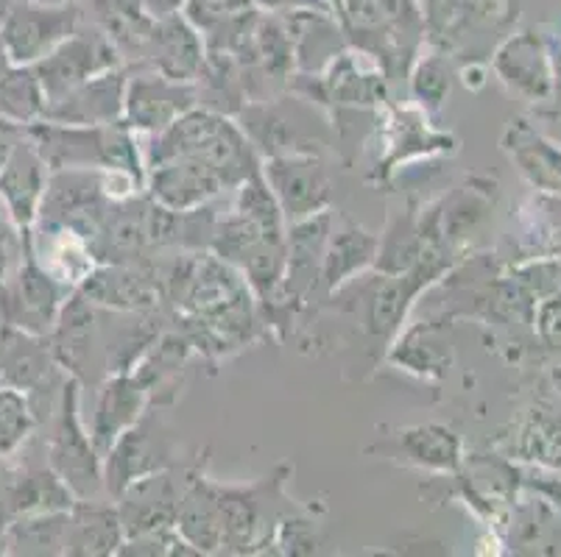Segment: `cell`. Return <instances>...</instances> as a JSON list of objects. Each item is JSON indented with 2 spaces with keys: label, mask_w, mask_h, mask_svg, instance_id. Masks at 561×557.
Returning a JSON list of instances; mask_svg holds the SVG:
<instances>
[{
  "label": "cell",
  "mask_w": 561,
  "mask_h": 557,
  "mask_svg": "<svg viewBox=\"0 0 561 557\" xmlns=\"http://www.w3.org/2000/svg\"><path fill=\"white\" fill-rule=\"evenodd\" d=\"M25 137L37 148L48 171H124L146 184V165L137 151V137L126 123L112 126H68L37 120L25 126Z\"/></svg>",
  "instance_id": "1"
},
{
  "label": "cell",
  "mask_w": 561,
  "mask_h": 557,
  "mask_svg": "<svg viewBox=\"0 0 561 557\" xmlns=\"http://www.w3.org/2000/svg\"><path fill=\"white\" fill-rule=\"evenodd\" d=\"M79 380L68 376L54 413V436L48 441V466L65 479L76 499H95L104 490V460L79 413Z\"/></svg>",
  "instance_id": "2"
},
{
  "label": "cell",
  "mask_w": 561,
  "mask_h": 557,
  "mask_svg": "<svg viewBox=\"0 0 561 557\" xmlns=\"http://www.w3.org/2000/svg\"><path fill=\"white\" fill-rule=\"evenodd\" d=\"M70 293L25 248L23 259L0 279V326L48 337Z\"/></svg>",
  "instance_id": "3"
},
{
  "label": "cell",
  "mask_w": 561,
  "mask_h": 557,
  "mask_svg": "<svg viewBox=\"0 0 561 557\" xmlns=\"http://www.w3.org/2000/svg\"><path fill=\"white\" fill-rule=\"evenodd\" d=\"M283 499L279 474L260 479L249 488L218 485V508H221L224 527L221 552L247 555L254 546L272 544L277 524L290 513V508H279Z\"/></svg>",
  "instance_id": "4"
},
{
  "label": "cell",
  "mask_w": 561,
  "mask_h": 557,
  "mask_svg": "<svg viewBox=\"0 0 561 557\" xmlns=\"http://www.w3.org/2000/svg\"><path fill=\"white\" fill-rule=\"evenodd\" d=\"M121 54L99 28H79L65 43L56 45L48 56L32 65L45 95V109L68 98L93 76L121 68Z\"/></svg>",
  "instance_id": "5"
},
{
  "label": "cell",
  "mask_w": 561,
  "mask_h": 557,
  "mask_svg": "<svg viewBox=\"0 0 561 557\" xmlns=\"http://www.w3.org/2000/svg\"><path fill=\"white\" fill-rule=\"evenodd\" d=\"M112 204L115 201L106 196L104 187V171H50L37 221L73 229L93 245Z\"/></svg>",
  "instance_id": "6"
},
{
  "label": "cell",
  "mask_w": 561,
  "mask_h": 557,
  "mask_svg": "<svg viewBox=\"0 0 561 557\" xmlns=\"http://www.w3.org/2000/svg\"><path fill=\"white\" fill-rule=\"evenodd\" d=\"M196 474L198 468H187L176 463V466L160 468V472H151L126 485L115 497V508L126 538L151 533V530L176 527L182 497H185L187 485Z\"/></svg>",
  "instance_id": "7"
},
{
  "label": "cell",
  "mask_w": 561,
  "mask_h": 557,
  "mask_svg": "<svg viewBox=\"0 0 561 557\" xmlns=\"http://www.w3.org/2000/svg\"><path fill=\"white\" fill-rule=\"evenodd\" d=\"M79 28L81 12L73 3L39 7V3L18 0L0 20V43L9 50L14 65L32 68Z\"/></svg>",
  "instance_id": "8"
},
{
  "label": "cell",
  "mask_w": 561,
  "mask_h": 557,
  "mask_svg": "<svg viewBox=\"0 0 561 557\" xmlns=\"http://www.w3.org/2000/svg\"><path fill=\"white\" fill-rule=\"evenodd\" d=\"M176 466V449L154 416L142 413L104 454V490L117 497L126 485L160 468Z\"/></svg>",
  "instance_id": "9"
},
{
  "label": "cell",
  "mask_w": 561,
  "mask_h": 557,
  "mask_svg": "<svg viewBox=\"0 0 561 557\" xmlns=\"http://www.w3.org/2000/svg\"><path fill=\"white\" fill-rule=\"evenodd\" d=\"M260 176L277 198L279 209L290 223L324 212L330 204L328 173L310 153H283L268 156Z\"/></svg>",
  "instance_id": "10"
},
{
  "label": "cell",
  "mask_w": 561,
  "mask_h": 557,
  "mask_svg": "<svg viewBox=\"0 0 561 557\" xmlns=\"http://www.w3.org/2000/svg\"><path fill=\"white\" fill-rule=\"evenodd\" d=\"M146 187H149V196L162 207L173 209V212H191V209L210 204L224 190H232V187L238 190L241 184L210 162L196 160V156H180V160L149 167Z\"/></svg>",
  "instance_id": "11"
},
{
  "label": "cell",
  "mask_w": 561,
  "mask_h": 557,
  "mask_svg": "<svg viewBox=\"0 0 561 557\" xmlns=\"http://www.w3.org/2000/svg\"><path fill=\"white\" fill-rule=\"evenodd\" d=\"M198 101V92L185 81L165 79L157 70L146 68V73H137L126 79L124 98V123L131 131H157L168 129L176 117L191 112Z\"/></svg>",
  "instance_id": "12"
},
{
  "label": "cell",
  "mask_w": 561,
  "mask_h": 557,
  "mask_svg": "<svg viewBox=\"0 0 561 557\" xmlns=\"http://www.w3.org/2000/svg\"><path fill=\"white\" fill-rule=\"evenodd\" d=\"M76 290L95 306H110L115 313H151L165 293L160 276L142 263L95 265Z\"/></svg>",
  "instance_id": "13"
},
{
  "label": "cell",
  "mask_w": 561,
  "mask_h": 557,
  "mask_svg": "<svg viewBox=\"0 0 561 557\" xmlns=\"http://www.w3.org/2000/svg\"><path fill=\"white\" fill-rule=\"evenodd\" d=\"M204 59H207V50H204L202 34L193 28L185 14L176 12L154 20L149 43L142 48L140 65L157 70L165 79L196 84Z\"/></svg>",
  "instance_id": "14"
},
{
  "label": "cell",
  "mask_w": 561,
  "mask_h": 557,
  "mask_svg": "<svg viewBox=\"0 0 561 557\" xmlns=\"http://www.w3.org/2000/svg\"><path fill=\"white\" fill-rule=\"evenodd\" d=\"M48 176V165L37 148L28 142V137L0 165V209L7 212L14 227L32 229L37 223Z\"/></svg>",
  "instance_id": "15"
},
{
  "label": "cell",
  "mask_w": 561,
  "mask_h": 557,
  "mask_svg": "<svg viewBox=\"0 0 561 557\" xmlns=\"http://www.w3.org/2000/svg\"><path fill=\"white\" fill-rule=\"evenodd\" d=\"M25 248L56 282H62L70 290L79 288L99 263L90 240L56 223L37 221L32 229H25Z\"/></svg>",
  "instance_id": "16"
},
{
  "label": "cell",
  "mask_w": 561,
  "mask_h": 557,
  "mask_svg": "<svg viewBox=\"0 0 561 557\" xmlns=\"http://www.w3.org/2000/svg\"><path fill=\"white\" fill-rule=\"evenodd\" d=\"M126 79H129V73L124 68H112L106 73L93 76L79 90L70 92L68 98L48 106L43 120L68 123V126H112V123H124Z\"/></svg>",
  "instance_id": "17"
},
{
  "label": "cell",
  "mask_w": 561,
  "mask_h": 557,
  "mask_svg": "<svg viewBox=\"0 0 561 557\" xmlns=\"http://www.w3.org/2000/svg\"><path fill=\"white\" fill-rule=\"evenodd\" d=\"M73 490L50 466L23 468L9 474L0 494V530L14 519L34 513H56V510L73 508Z\"/></svg>",
  "instance_id": "18"
},
{
  "label": "cell",
  "mask_w": 561,
  "mask_h": 557,
  "mask_svg": "<svg viewBox=\"0 0 561 557\" xmlns=\"http://www.w3.org/2000/svg\"><path fill=\"white\" fill-rule=\"evenodd\" d=\"M149 402V391L135 374H110V380L99 387L90 438H93L101 460L131 423L140 421Z\"/></svg>",
  "instance_id": "19"
},
{
  "label": "cell",
  "mask_w": 561,
  "mask_h": 557,
  "mask_svg": "<svg viewBox=\"0 0 561 557\" xmlns=\"http://www.w3.org/2000/svg\"><path fill=\"white\" fill-rule=\"evenodd\" d=\"M59 371L48 337L0 326V385L28 393Z\"/></svg>",
  "instance_id": "20"
},
{
  "label": "cell",
  "mask_w": 561,
  "mask_h": 557,
  "mask_svg": "<svg viewBox=\"0 0 561 557\" xmlns=\"http://www.w3.org/2000/svg\"><path fill=\"white\" fill-rule=\"evenodd\" d=\"M494 73L503 79L508 90L530 101L548 98L550 90H553L548 50H545V43L534 31H523L497 50Z\"/></svg>",
  "instance_id": "21"
},
{
  "label": "cell",
  "mask_w": 561,
  "mask_h": 557,
  "mask_svg": "<svg viewBox=\"0 0 561 557\" xmlns=\"http://www.w3.org/2000/svg\"><path fill=\"white\" fill-rule=\"evenodd\" d=\"M124 527L115 504L99 499H76L68 510V546L65 555L101 557L117 555L124 546Z\"/></svg>",
  "instance_id": "22"
},
{
  "label": "cell",
  "mask_w": 561,
  "mask_h": 557,
  "mask_svg": "<svg viewBox=\"0 0 561 557\" xmlns=\"http://www.w3.org/2000/svg\"><path fill=\"white\" fill-rule=\"evenodd\" d=\"M176 533L198 552L216 555L224 544L221 508H218V485L210 483L202 472L191 479L180 513H176Z\"/></svg>",
  "instance_id": "23"
},
{
  "label": "cell",
  "mask_w": 561,
  "mask_h": 557,
  "mask_svg": "<svg viewBox=\"0 0 561 557\" xmlns=\"http://www.w3.org/2000/svg\"><path fill=\"white\" fill-rule=\"evenodd\" d=\"M95 28L117 48L121 59L140 61L154 20L142 0H87Z\"/></svg>",
  "instance_id": "24"
},
{
  "label": "cell",
  "mask_w": 561,
  "mask_h": 557,
  "mask_svg": "<svg viewBox=\"0 0 561 557\" xmlns=\"http://www.w3.org/2000/svg\"><path fill=\"white\" fill-rule=\"evenodd\" d=\"M503 148L519 165L523 176L545 193H561V148L525 126L523 120L506 131Z\"/></svg>",
  "instance_id": "25"
},
{
  "label": "cell",
  "mask_w": 561,
  "mask_h": 557,
  "mask_svg": "<svg viewBox=\"0 0 561 557\" xmlns=\"http://www.w3.org/2000/svg\"><path fill=\"white\" fill-rule=\"evenodd\" d=\"M377 248H380V237L364 232L355 223H344V229L328 237L324 257H321V279L328 290H339L352 276L375 265Z\"/></svg>",
  "instance_id": "26"
},
{
  "label": "cell",
  "mask_w": 561,
  "mask_h": 557,
  "mask_svg": "<svg viewBox=\"0 0 561 557\" xmlns=\"http://www.w3.org/2000/svg\"><path fill=\"white\" fill-rule=\"evenodd\" d=\"M0 538H3V555H65L68 510L14 519L0 530Z\"/></svg>",
  "instance_id": "27"
},
{
  "label": "cell",
  "mask_w": 561,
  "mask_h": 557,
  "mask_svg": "<svg viewBox=\"0 0 561 557\" xmlns=\"http://www.w3.org/2000/svg\"><path fill=\"white\" fill-rule=\"evenodd\" d=\"M394 457L411 466L431 468V472H458L461 466V441L456 432L438 423H425L400 432L394 443Z\"/></svg>",
  "instance_id": "28"
},
{
  "label": "cell",
  "mask_w": 561,
  "mask_h": 557,
  "mask_svg": "<svg viewBox=\"0 0 561 557\" xmlns=\"http://www.w3.org/2000/svg\"><path fill=\"white\" fill-rule=\"evenodd\" d=\"M561 519L539 499L517 504L512 521V549L514 552H561Z\"/></svg>",
  "instance_id": "29"
},
{
  "label": "cell",
  "mask_w": 561,
  "mask_h": 557,
  "mask_svg": "<svg viewBox=\"0 0 561 557\" xmlns=\"http://www.w3.org/2000/svg\"><path fill=\"white\" fill-rule=\"evenodd\" d=\"M32 427L34 416L23 393L0 385V457L12 454L28 438Z\"/></svg>",
  "instance_id": "30"
},
{
  "label": "cell",
  "mask_w": 561,
  "mask_h": 557,
  "mask_svg": "<svg viewBox=\"0 0 561 557\" xmlns=\"http://www.w3.org/2000/svg\"><path fill=\"white\" fill-rule=\"evenodd\" d=\"M252 3L254 0H187L182 12L191 20L193 28L204 34V31L216 28V25L227 23V20L252 12Z\"/></svg>",
  "instance_id": "31"
},
{
  "label": "cell",
  "mask_w": 561,
  "mask_h": 557,
  "mask_svg": "<svg viewBox=\"0 0 561 557\" xmlns=\"http://www.w3.org/2000/svg\"><path fill=\"white\" fill-rule=\"evenodd\" d=\"M411 84H413V95L420 98L422 106H427V109H438V106L445 104L447 92H450V70H447L445 61L431 56V59H425L420 68H416Z\"/></svg>",
  "instance_id": "32"
},
{
  "label": "cell",
  "mask_w": 561,
  "mask_h": 557,
  "mask_svg": "<svg viewBox=\"0 0 561 557\" xmlns=\"http://www.w3.org/2000/svg\"><path fill=\"white\" fill-rule=\"evenodd\" d=\"M25 140V126L0 115V165L12 156L14 148Z\"/></svg>",
  "instance_id": "33"
},
{
  "label": "cell",
  "mask_w": 561,
  "mask_h": 557,
  "mask_svg": "<svg viewBox=\"0 0 561 557\" xmlns=\"http://www.w3.org/2000/svg\"><path fill=\"white\" fill-rule=\"evenodd\" d=\"M257 7L268 9L274 14L285 12H313V9H328V0H254Z\"/></svg>",
  "instance_id": "34"
},
{
  "label": "cell",
  "mask_w": 561,
  "mask_h": 557,
  "mask_svg": "<svg viewBox=\"0 0 561 557\" xmlns=\"http://www.w3.org/2000/svg\"><path fill=\"white\" fill-rule=\"evenodd\" d=\"M142 3H146L151 18H165V14L182 12V7H185L187 0H142Z\"/></svg>",
  "instance_id": "35"
},
{
  "label": "cell",
  "mask_w": 561,
  "mask_h": 557,
  "mask_svg": "<svg viewBox=\"0 0 561 557\" xmlns=\"http://www.w3.org/2000/svg\"><path fill=\"white\" fill-rule=\"evenodd\" d=\"M14 68H18V65H14L12 56H9V50L3 48V43H0V84L9 79V73H12Z\"/></svg>",
  "instance_id": "36"
},
{
  "label": "cell",
  "mask_w": 561,
  "mask_h": 557,
  "mask_svg": "<svg viewBox=\"0 0 561 557\" xmlns=\"http://www.w3.org/2000/svg\"><path fill=\"white\" fill-rule=\"evenodd\" d=\"M25 3H39V7H59V3H68V0H25Z\"/></svg>",
  "instance_id": "37"
},
{
  "label": "cell",
  "mask_w": 561,
  "mask_h": 557,
  "mask_svg": "<svg viewBox=\"0 0 561 557\" xmlns=\"http://www.w3.org/2000/svg\"><path fill=\"white\" fill-rule=\"evenodd\" d=\"M3 14H7V7H0V20H3Z\"/></svg>",
  "instance_id": "38"
},
{
  "label": "cell",
  "mask_w": 561,
  "mask_h": 557,
  "mask_svg": "<svg viewBox=\"0 0 561 557\" xmlns=\"http://www.w3.org/2000/svg\"><path fill=\"white\" fill-rule=\"evenodd\" d=\"M3 483H7V479H3V477H0V494H3Z\"/></svg>",
  "instance_id": "39"
},
{
  "label": "cell",
  "mask_w": 561,
  "mask_h": 557,
  "mask_svg": "<svg viewBox=\"0 0 561 557\" xmlns=\"http://www.w3.org/2000/svg\"><path fill=\"white\" fill-rule=\"evenodd\" d=\"M0 555H3V538H0Z\"/></svg>",
  "instance_id": "40"
}]
</instances>
